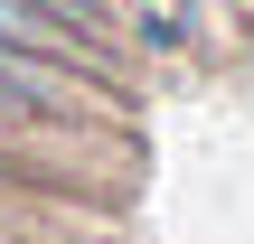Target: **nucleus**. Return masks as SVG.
I'll use <instances>...</instances> for the list:
<instances>
[{"label": "nucleus", "instance_id": "1", "mask_svg": "<svg viewBox=\"0 0 254 244\" xmlns=\"http://www.w3.org/2000/svg\"><path fill=\"white\" fill-rule=\"evenodd\" d=\"M0 47H28L66 75H94V85H123V47L104 19H75L57 0H0Z\"/></svg>", "mask_w": 254, "mask_h": 244}, {"label": "nucleus", "instance_id": "2", "mask_svg": "<svg viewBox=\"0 0 254 244\" xmlns=\"http://www.w3.org/2000/svg\"><path fill=\"white\" fill-rule=\"evenodd\" d=\"M94 103H113V85L66 75V66H47V56H28V47H0V132H66V122H85Z\"/></svg>", "mask_w": 254, "mask_h": 244}]
</instances>
